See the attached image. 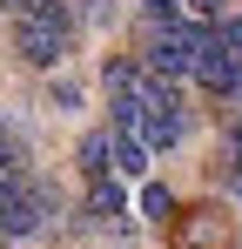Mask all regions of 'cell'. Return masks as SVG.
<instances>
[{
  "label": "cell",
  "mask_w": 242,
  "mask_h": 249,
  "mask_svg": "<svg viewBox=\"0 0 242 249\" xmlns=\"http://www.w3.org/2000/svg\"><path fill=\"white\" fill-rule=\"evenodd\" d=\"M141 74H148V68H141L135 54H115V61L101 68V88H108V101H128V94L141 88Z\"/></svg>",
  "instance_id": "8992f818"
},
{
  "label": "cell",
  "mask_w": 242,
  "mask_h": 249,
  "mask_svg": "<svg viewBox=\"0 0 242 249\" xmlns=\"http://www.w3.org/2000/svg\"><path fill=\"white\" fill-rule=\"evenodd\" d=\"M168 249H236V215L222 202H189L168 215Z\"/></svg>",
  "instance_id": "6da1fadb"
},
{
  "label": "cell",
  "mask_w": 242,
  "mask_h": 249,
  "mask_svg": "<svg viewBox=\"0 0 242 249\" xmlns=\"http://www.w3.org/2000/svg\"><path fill=\"white\" fill-rule=\"evenodd\" d=\"M108 135H115V175H135V182H141V175H148V155H155V148H148L141 135H128V128H108Z\"/></svg>",
  "instance_id": "5b68a950"
},
{
  "label": "cell",
  "mask_w": 242,
  "mask_h": 249,
  "mask_svg": "<svg viewBox=\"0 0 242 249\" xmlns=\"http://www.w3.org/2000/svg\"><path fill=\"white\" fill-rule=\"evenodd\" d=\"M81 14H87V20H115V7H108V0H87Z\"/></svg>",
  "instance_id": "4fadbf2b"
},
{
  "label": "cell",
  "mask_w": 242,
  "mask_h": 249,
  "mask_svg": "<svg viewBox=\"0 0 242 249\" xmlns=\"http://www.w3.org/2000/svg\"><path fill=\"white\" fill-rule=\"evenodd\" d=\"M74 162H81V182H101V175H115V135H108V128H94V135H81Z\"/></svg>",
  "instance_id": "277c9868"
},
{
  "label": "cell",
  "mask_w": 242,
  "mask_h": 249,
  "mask_svg": "<svg viewBox=\"0 0 242 249\" xmlns=\"http://www.w3.org/2000/svg\"><path fill=\"white\" fill-rule=\"evenodd\" d=\"M74 41V20H34V14H14V54L27 68H54Z\"/></svg>",
  "instance_id": "7a4b0ae2"
},
{
  "label": "cell",
  "mask_w": 242,
  "mask_h": 249,
  "mask_svg": "<svg viewBox=\"0 0 242 249\" xmlns=\"http://www.w3.org/2000/svg\"><path fill=\"white\" fill-rule=\"evenodd\" d=\"M182 14H189V20H202V27H215V20L229 14V0H182Z\"/></svg>",
  "instance_id": "8fae6325"
},
{
  "label": "cell",
  "mask_w": 242,
  "mask_h": 249,
  "mask_svg": "<svg viewBox=\"0 0 242 249\" xmlns=\"http://www.w3.org/2000/svg\"><path fill=\"white\" fill-rule=\"evenodd\" d=\"M141 20L148 27H182V0H141Z\"/></svg>",
  "instance_id": "30bf717a"
},
{
  "label": "cell",
  "mask_w": 242,
  "mask_h": 249,
  "mask_svg": "<svg viewBox=\"0 0 242 249\" xmlns=\"http://www.w3.org/2000/svg\"><path fill=\"white\" fill-rule=\"evenodd\" d=\"M215 47H222L229 61H242V14H222V20H215Z\"/></svg>",
  "instance_id": "9c48e42d"
},
{
  "label": "cell",
  "mask_w": 242,
  "mask_h": 249,
  "mask_svg": "<svg viewBox=\"0 0 242 249\" xmlns=\"http://www.w3.org/2000/svg\"><path fill=\"white\" fill-rule=\"evenodd\" d=\"M141 215H148V222H168V215H175V196H168L161 182H141Z\"/></svg>",
  "instance_id": "ba28073f"
},
{
  "label": "cell",
  "mask_w": 242,
  "mask_h": 249,
  "mask_svg": "<svg viewBox=\"0 0 242 249\" xmlns=\"http://www.w3.org/2000/svg\"><path fill=\"white\" fill-rule=\"evenodd\" d=\"M47 94H54V108H81V88H74V81H54Z\"/></svg>",
  "instance_id": "7c38bea8"
},
{
  "label": "cell",
  "mask_w": 242,
  "mask_h": 249,
  "mask_svg": "<svg viewBox=\"0 0 242 249\" xmlns=\"http://www.w3.org/2000/svg\"><path fill=\"white\" fill-rule=\"evenodd\" d=\"M215 175L242 196V128H229V142H222V155H215Z\"/></svg>",
  "instance_id": "52a82bcc"
},
{
  "label": "cell",
  "mask_w": 242,
  "mask_h": 249,
  "mask_svg": "<svg viewBox=\"0 0 242 249\" xmlns=\"http://www.w3.org/2000/svg\"><path fill=\"white\" fill-rule=\"evenodd\" d=\"M0 142H7V122H0Z\"/></svg>",
  "instance_id": "5bb4252c"
},
{
  "label": "cell",
  "mask_w": 242,
  "mask_h": 249,
  "mask_svg": "<svg viewBox=\"0 0 242 249\" xmlns=\"http://www.w3.org/2000/svg\"><path fill=\"white\" fill-rule=\"evenodd\" d=\"M87 222H101V229H128V196H121L115 175L87 182Z\"/></svg>",
  "instance_id": "3957f363"
}]
</instances>
